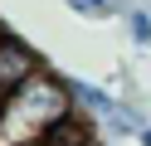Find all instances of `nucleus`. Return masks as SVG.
I'll use <instances>...</instances> for the list:
<instances>
[{"label": "nucleus", "instance_id": "423d86ee", "mask_svg": "<svg viewBox=\"0 0 151 146\" xmlns=\"http://www.w3.org/2000/svg\"><path fill=\"white\" fill-rule=\"evenodd\" d=\"M0 107H5V93H0Z\"/></svg>", "mask_w": 151, "mask_h": 146}, {"label": "nucleus", "instance_id": "f03ea898", "mask_svg": "<svg viewBox=\"0 0 151 146\" xmlns=\"http://www.w3.org/2000/svg\"><path fill=\"white\" fill-rule=\"evenodd\" d=\"M68 93H73V107H78L88 122H98V127H107V122H112V112L122 107V97H117V93H107V88L88 83V78H68Z\"/></svg>", "mask_w": 151, "mask_h": 146}, {"label": "nucleus", "instance_id": "7ed1b4c3", "mask_svg": "<svg viewBox=\"0 0 151 146\" xmlns=\"http://www.w3.org/2000/svg\"><path fill=\"white\" fill-rule=\"evenodd\" d=\"M63 5L73 10V15H83V19H112V15H127L132 10V0H63Z\"/></svg>", "mask_w": 151, "mask_h": 146}, {"label": "nucleus", "instance_id": "39448f33", "mask_svg": "<svg viewBox=\"0 0 151 146\" xmlns=\"http://www.w3.org/2000/svg\"><path fill=\"white\" fill-rule=\"evenodd\" d=\"M137 146H151V127H146V132H141V136H137Z\"/></svg>", "mask_w": 151, "mask_h": 146}, {"label": "nucleus", "instance_id": "20e7f679", "mask_svg": "<svg viewBox=\"0 0 151 146\" xmlns=\"http://www.w3.org/2000/svg\"><path fill=\"white\" fill-rule=\"evenodd\" d=\"M122 24H127V39L137 49H151V10L146 5H132L127 15H122Z\"/></svg>", "mask_w": 151, "mask_h": 146}, {"label": "nucleus", "instance_id": "f257e3e1", "mask_svg": "<svg viewBox=\"0 0 151 146\" xmlns=\"http://www.w3.org/2000/svg\"><path fill=\"white\" fill-rule=\"evenodd\" d=\"M73 117H83V112L73 107L68 78L54 73V68H44L24 88L5 93V107H0V146H44Z\"/></svg>", "mask_w": 151, "mask_h": 146}]
</instances>
